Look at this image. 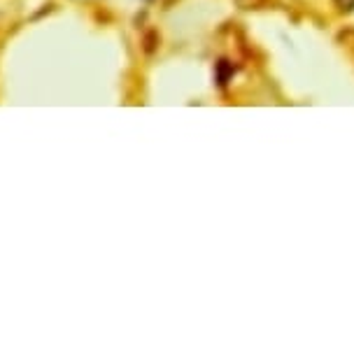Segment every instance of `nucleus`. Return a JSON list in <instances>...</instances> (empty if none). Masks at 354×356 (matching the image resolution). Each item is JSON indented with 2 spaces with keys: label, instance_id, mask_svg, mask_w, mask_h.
<instances>
[{
  "label": "nucleus",
  "instance_id": "nucleus-1",
  "mask_svg": "<svg viewBox=\"0 0 354 356\" xmlns=\"http://www.w3.org/2000/svg\"><path fill=\"white\" fill-rule=\"evenodd\" d=\"M264 3H266V0H238V5H240V8H245V10H257V8H262Z\"/></svg>",
  "mask_w": 354,
  "mask_h": 356
},
{
  "label": "nucleus",
  "instance_id": "nucleus-2",
  "mask_svg": "<svg viewBox=\"0 0 354 356\" xmlns=\"http://www.w3.org/2000/svg\"><path fill=\"white\" fill-rule=\"evenodd\" d=\"M340 5V10H352L354 8V0H336Z\"/></svg>",
  "mask_w": 354,
  "mask_h": 356
}]
</instances>
